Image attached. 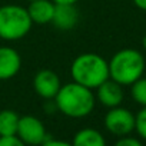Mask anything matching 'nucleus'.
Listing matches in <instances>:
<instances>
[{"instance_id": "nucleus-1", "label": "nucleus", "mask_w": 146, "mask_h": 146, "mask_svg": "<svg viewBox=\"0 0 146 146\" xmlns=\"http://www.w3.org/2000/svg\"><path fill=\"white\" fill-rule=\"evenodd\" d=\"M54 105L62 115L72 119H82L93 112L96 98L92 89L70 82L60 86L54 96Z\"/></svg>"}, {"instance_id": "nucleus-2", "label": "nucleus", "mask_w": 146, "mask_h": 146, "mask_svg": "<svg viewBox=\"0 0 146 146\" xmlns=\"http://www.w3.org/2000/svg\"><path fill=\"white\" fill-rule=\"evenodd\" d=\"M73 82L89 89H96L109 79V63L98 53H82L70 64Z\"/></svg>"}, {"instance_id": "nucleus-3", "label": "nucleus", "mask_w": 146, "mask_h": 146, "mask_svg": "<svg viewBox=\"0 0 146 146\" xmlns=\"http://www.w3.org/2000/svg\"><path fill=\"white\" fill-rule=\"evenodd\" d=\"M109 63V78L122 86H130L143 76L145 57L136 49H122L116 52Z\"/></svg>"}, {"instance_id": "nucleus-4", "label": "nucleus", "mask_w": 146, "mask_h": 146, "mask_svg": "<svg viewBox=\"0 0 146 146\" xmlns=\"http://www.w3.org/2000/svg\"><path fill=\"white\" fill-rule=\"evenodd\" d=\"M33 22L26 7L19 5H5L0 7V39L15 42L29 35Z\"/></svg>"}, {"instance_id": "nucleus-5", "label": "nucleus", "mask_w": 146, "mask_h": 146, "mask_svg": "<svg viewBox=\"0 0 146 146\" xmlns=\"http://www.w3.org/2000/svg\"><path fill=\"white\" fill-rule=\"evenodd\" d=\"M105 127L117 137L130 135L135 130V115L126 108H110L105 116Z\"/></svg>"}, {"instance_id": "nucleus-6", "label": "nucleus", "mask_w": 146, "mask_h": 146, "mask_svg": "<svg viewBox=\"0 0 146 146\" xmlns=\"http://www.w3.org/2000/svg\"><path fill=\"white\" fill-rule=\"evenodd\" d=\"M16 135L20 137L23 145L36 146V145H43L49 133L46 132V127L39 117L26 115L19 117Z\"/></svg>"}, {"instance_id": "nucleus-7", "label": "nucleus", "mask_w": 146, "mask_h": 146, "mask_svg": "<svg viewBox=\"0 0 146 146\" xmlns=\"http://www.w3.org/2000/svg\"><path fill=\"white\" fill-rule=\"evenodd\" d=\"M62 83L57 73H54L50 69H42L39 70L33 78V89L35 92L46 100L54 99L56 93L59 92Z\"/></svg>"}, {"instance_id": "nucleus-8", "label": "nucleus", "mask_w": 146, "mask_h": 146, "mask_svg": "<svg viewBox=\"0 0 146 146\" xmlns=\"http://www.w3.org/2000/svg\"><path fill=\"white\" fill-rule=\"evenodd\" d=\"M123 86L117 82H115L113 79H108L105 80L102 85H99L96 88V100L99 103H102L105 108H115V106H120L125 98L123 93Z\"/></svg>"}, {"instance_id": "nucleus-9", "label": "nucleus", "mask_w": 146, "mask_h": 146, "mask_svg": "<svg viewBox=\"0 0 146 146\" xmlns=\"http://www.w3.org/2000/svg\"><path fill=\"white\" fill-rule=\"evenodd\" d=\"M22 69V56L10 46H0V80L15 78Z\"/></svg>"}, {"instance_id": "nucleus-10", "label": "nucleus", "mask_w": 146, "mask_h": 146, "mask_svg": "<svg viewBox=\"0 0 146 146\" xmlns=\"http://www.w3.org/2000/svg\"><path fill=\"white\" fill-rule=\"evenodd\" d=\"M79 22V12L75 5H56L52 25L63 32L72 30Z\"/></svg>"}, {"instance_id": "nucleus-11", "label": "nucleus", "mask_w": 146, "mask_h": 146, "mask_svg": "<svg viewBox=\"0 0 146 146\" xmlns=\"http://www.w3.org/2000/svg\"><path fill=\"white\" fill-rule=\"evenodd\" d=\"M56 5L52 0H32L29 2L27 13L33 23L36 25H49L53 19Z\"/></svg>"}, {"instance_id": "nucleus-12", "label": "nucleus", "mask_w": 146, "mask_h": 146, "mask_svg": "<svg viewBox=\"0 0 146 146\" xmlns=\"http://www.w3.org/2000/svg\"><path fill=\"white\" fill-rule=\"evenodd\" d=\"M72 145L73 146H105L106 140L98 129L85 127L75 133Z\"/></svg>"}, {"instance_id": "nucleus-13", "label": "nucleus", "mask_w": 146, "mask_h": 146, "mask_svg": "<svg viewBox=\"0 0 146 146\" xmlns=\"http://www.w3.org/2000/svg\"><path fill=\"white\" fill-rule=\"evenodd\" d=\"M19 115L15 110L3 109L0 110V136L3 135H16L19 125Z\"/></svg>"}, {"instance_id": "nucleus-14", "label": "nucleus", "mask_w": 146, "mask_h": 146, "mask_svg": "<svg viewBox=\"0 0 146 146\" xmlns=\"http://www.w3.org/2000/svg\"><path fill=\"white\" fill-rule=\"evenodd\" d=\"M130 96L137 105L146 106V78L142 76L130 85Z\"/></svg>"}, {"instance_id": "nucleus-15", "label": "nucleus", "mask_w": 146, "mask_h": 146, "mask_svg": "<svg viewBox=\"0 0 146 146\" xmlns=\"http://www.w3.org/2000/svg\"><path fill=\"white\" fill-rule=\"evenodd\" d=\"M135 130L140 139L146 140V106H142V109L135 116Z\"/></svg>"}, {"instance_id": "nucleus-16", "label": "nucleus", "mask_w": 146, "mask_h": 146, "mask_svg": "<svg viewBox=\"0 0 146 146\" xmlns=\"http://www.w3.org/2000/svg\"><path fill=\"white\" fill-rule=\"evenodd\" d=\"M0 146H23V142L17 135H3L0 136Z\"/></svg>"}, {"instance_id": "nucleus-17", "label": "nucleus", "mask_w": 146, "mask_h": 146, "mask_svg": "<svg viewBox=\"0 0 146 146\" xmlns=\"http://www.w3.org/2000/svg\"><path fill=\"white\" fill-rule=\"evenodd\" d=\"M142 142L137 139V137H133L130 135H125V136H120L117 140H116V146H140Z\"/></svg>"}, {"instance_id": "nucleus-18", "label": "nucleus", "mask_w": 146, "mask_h": 146, "mask_svg": "<svg viewBox=\"0 0 146 146\" xmlns=\"http://www.w3.org/2000/svg\"><path fill=\"white\" fill-rule=\"evenodd\" d=\"M54 5H76L79 0H52Z\"/></svg>"}, {"instance_id": "nucleus-19", "label": "nucleus", "mask_w": 146, "mask_h": 146, "mask_svg": "<svg viewBox=\"0 0 146 146\" xmlns=\"http://www.w3.org/2000/svg\"><path fill=\"white\" fill-rule=\"evenodd\" d=\"M133 3H135V6L137 9L146 12V0H133Z\"/></svg>"}, {"instance_id": "nucleus-20", "label": "nucleus", "mask_w": 146, "mask_h": 146, "mask_svg": "<svg viewBox=\"0 0 146 146\" xmlns=\"http://www.w3.org/2000/svg\"><path fill=\"white\" fill-rule=\"evenodd\" d=\"M142 46H143V49L146 50V35L143 36V39H142Z\"/></svg>"}, {"instance_id": "nucleus-21", "label": "nucleus", "mask_w": 146, "mask_h": 146, "mask_svg": "<svg viewBox=\"0 0 146 146\" xmlns=\"http://www.w3.org/2000/svg\"><path fill=\"white\" fill-rule=\"evenodd\" d=\"M27 2H32V0H27Z\"/></svg>"}]
</instances>
